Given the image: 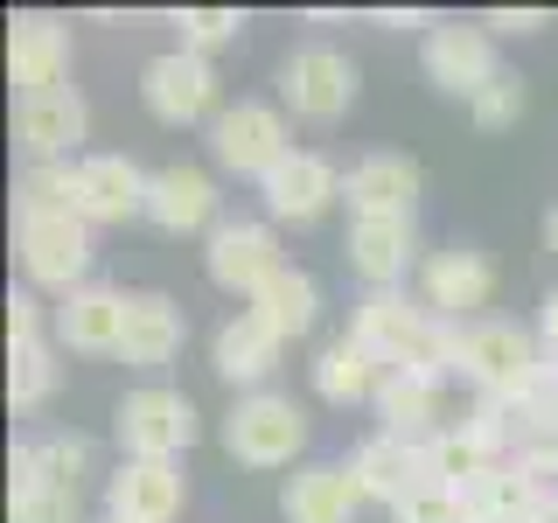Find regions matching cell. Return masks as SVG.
I'll return each instance as SVG.
<instances>
[{"label":"cell","instance_id":"7c38bea8","mask_svg":"<svg viewBox=\"0 0 558 523\" xmlns=\"http://www.w3.org/2000/svg\"><path fill=\"white\" fill-rule=\"evenodd\" d=\"M14 133H22V147L35 161H63V154H77V139L92 133V112H84V98L70 92V84H49V92H22Z\"/></svg>","mask_w":558,"mask_h":523},{"label":"cell","instance_id":"ac0fdd59","mask_svg":"<svg viewBox=\"0 0 558 523\" xmlns=\"http://www.w3.org/2000/svg\"><path fill=\"white\" fill-rule=\"evenodd\" d=\"M126 301L119 287H77L63 293L57 307V342L77 349V356H119V336H126Z\"/></svg>","mask_w":558,"mask_h":523},{"label":"cell","instance_id":"d6a6232c","mask_svg":"<svg viewBox=\"0 0 558 523\" xmlns=\"http://www.w3.org/2000/svg\"><path fill=\"white\" fill-rule=\"evenodd\" d=\"M391 523H468V502H461V488H447V482H418L391 510Z\"/></svg>","mask_w":558,"mask_h":523},{"label":"cell","instance_id":"83f0119b","mask_svg":"<svg viewBox=\"0 0 558 523\" xmlns=\"http://www.w3.org/2000/svg\"><path fill=\"white\" fill-rule=\"evenodd\" d=\"M426 467H433V482H447V488H468V482H482L488 467H502V453L482 440L468 418H447L440 433L426 440Z\"/></svg>","mask_w":558,"mask_h":523},{"label":"cell","instance_id":"ffe728a7","mask_svg":"<svg viewBox=\"0 0 558 523\" xmlns=\"http://www.w3.org/2000/svg\"><path fill=\"white\" fill-rule=\"evenodd\" d=\"M147 182L126 154H84L77 161V188H84V223H133L147 217Z\"/></svg>","mask_w":558,"mask_h":523},{"label":"cell","instance_id":"9a60e30c","mask_svg":"<svg viewBox=\"0 0 558 523\" xmlns=\"http://www.w3.org/2000/svg\"><path fill=\"white\" fill-rule=\"evenodd\" d=\"M418 182H426V174H418L412 154H363V161L342 174L349 217H412Z\"/></svg>","mask_w":558,"mask_h":523},{"label":"cell","instance_id":"52a82bcc","mask_svg":"<svg viewBox=\"0 0 558 523\" xmlns=\"http://www.w3.org/2000/svg\"><path fill=\"white\" fill-rule=\"evenodd\" d=\"M203 266H209V279H217L223 293L258 301V287L287 272V258H279V238L266 231V223H244V217H238V223H217V231H209Z\"/></svg>","mask_w":558,"mask_h":523},{"label":"cell","instance_id":"e0dca14e","mask_svg":"<svg viewBox=\"0 0 558 523\" xmlns=\"http://www.w3.org/2000/svg\"><path fill=\"white\" fill-rule=\"evenodd\" d=\"M418 258V231L412 217H349V266L363 272V287H405Z\"/></svg>","mask_w":558,"mask_h":523},{"label":"cell","instance_id":"60d3db41","mask_svg":"<svg viewBox=\"0 0 558 523\" xmlns=\"http://www.w3.org/2000/svg\"><path fill=\"white\" fill-rule=\"evenodd\" d=\"M98 523H119V516H98Z\"/></svg>","mask_w":558,"mask_h":523},{"label":"cell","instance_id":"4dcf8cb0","mask_svg":"<svg viewBox=\"0 0 558 523\" xmlns=\"http://www.w3.org/2000/svg\"><path fill=\"white\" fill-rule=\"evenodd\" d=\"M174 28H182V42H174V49H189V57H209V49L238 42L244 14H238V8H182V14H174Z\"/></svg>","mask_w":558,"mask_h":523},{"label":"cell","instance_id":"f1b7e54d","mask_svg":"<svg viewBox=\"0 0 558 523\" xmlns=\"http://www.w3.org/2000/svg\"><path fill=\"white\" fill-rule=\"evenodd\" d=\"M252 314L272 328L279 342H293V336H307V328H314V314H322V287H314V279H307L301 266H287L279 279H266V287H258Z\"/></svg>","mask_w":558,"mask_h":523},{"label":"cell","instance_id":"9c48e42d","mask_svg":"<svg viewBox=\"0 0 558 523\" xmlns=\"http://www.w3.org/2000/svg\"><path fill=\"white\" fill-rule=\"evenodd\" d=\"M418 63H426V77L440 84L453 98H475L482 84H496V42H488V28H461V22H440L418 42Z\"/></svg>","mask_w":558,"mask_h":523},{"label":"cell","instance_id":"2e32d148","mask_svg":"<svg viewBox=\"0 0 558 523\" xmlns=\"http://www.w3.org/2000/svg\"><path fill=\"white\" fill-rule=\"evenodd\" d=\"M377 418L384 433H398V440H418L426 447L433 433L447 426V377H426V370H391L377 384Z\"/></svg>","mask_w":558,"mask_h":523},{"label":"cell","instance_id":"30bf717a","mask_svg":"<svg viewBox=\"0 0 558 523\" xmlns=\"http://www.w3.org/2000/svg\"><path fill=\"white\" fill-rule=\"evenodd\" d=\"M105 516L119 523H174L182 516V467L174 461H119L105 475Z\"/></svg>","mask_w":558,"mask_h":523},{"label":"cell","instance_id":"3957f363","mask_svg":"<svg viewBox=\"0 0 558 523\" xmlns=\"http://www.w3.org/2000/svg\"><path fill=\"white\" fill-rule=\"evenodd\" d=\"M112 433L126 447V461H182V447L196 440V405H189V391L147 384V391L119 398Z\"/></svg>","mask_w":558,"mask_h":523},{"label":"cell","instance_id":"ba28073f","mask_svg":"<svg viewBox=\"0 0 558 523\" xmlns=\"http://www.w3.org/2000/svg\"><path fill=\"white\" fill-rule=\"evenodd\" d=\"M22 231V266L35 287H57V293H77L92 287V223L84 217H57V223H14Z\"/></svg>","mask_w":558,"mask_h":523},{"label":"cell","instance_id":"b9f144b4","mask_svg":"<svg viewBox=\"0 0 558 523\" xmlns=\"http://www.w3.org/2000/svg\"><path fill=\"white\" fill-rule=\"evenodd\" d=\"M551 426H558V418H551Z\"/></svg>","mask_w":558,"mask_h":523},{"label":"cell","instance_id":"6da1fadb","mask_svg":"<svg viewBox=\"0 0 558 523\" xmlns=\"http://www.w3.org/2000/svg\"><path fill=\"white\" fill-rule=\"evenodd\" d=\"M301 447H307V412L287 391H244L223 412V453L244 467H293Z\"/></svg>","mask_w":558,"mask_h":523},{"label":"cell","instance_id":"8fae6325","mask_svg":"<svg viewBox=\"0 0 558 523\" xmlns=\"http://www.w3.org/2000/svg\"><path fill=\"white\" fill-rule=\"evenodd\" d=\"M488 293H496V266H488L475 244H447L418 272V301L433 314H447V321H468L475 307H488Z\"/></svg>","mask_w":558,"mask_h":523},{"label":"cell","instance_id":"7a4b0ae2","mask_svg":"<svg viewBox=\"0 0 558 523\" xmlns=\"http://www.w3.org/2000/svg\"><path fill=\"white\" fill-rule=\"evenodd\" d=\"M545 363V342L517 321H468L461 328V363L453 377L475 384V398H523V384Z\"/></svg>","mask_w":558,"mask_h":523},{"label":"cell","instance_id":"74e56055","mask_svg":"<svg viewBox=\"0 0 558 523\" xmlns=\"http://www.w3.org/2000/svg\"><path fill=\"white\" fill-rule=\"evenodd\" d=\"M537 342H545V356L558 363V287L537 301Z\"/></svg>","mask_w":558,"mask_h":523},{"label":"cell","instance_id":"d4e9b609","mask_svg":"<svg viewBox=\"0 0 558 523\" xmlns=\"http://www.w3.org/2000/svg\"><path fill=\"white\" fill-rule=\"evenodd\" d=\"M92 475V440L84 433H43L14 447V488H77Z\"/></svg>","mask_w":558,"mask_h":523},{"label":"cell","instance_id":"f35d334b","mask_svg":"<svg viewBox=\"0 0 558 523\" xmlns=\"http://www.w3.org/2000/svg\"><path fill=\"white\" fill-rule=\"evenodd\" d=\"M523 523H558V488H551V496H545V502H537V510H531V516H523Z\"/></svg>","mask_w":558,"mask_h":523},{"label":"cell","instance_id":"d590c367","mask_svg":"<svg viewBox=\"0 0 558 523\" xmlns=\"http://www.w3.org/2000/svg\"><path fill=\"white\" fill-rule=\"evenodd\" d=\"M482 28H502V35H537L551 28V8H488Z\"/></svg>","mask_w":558,"mask_h":523},{"label":"cell","instance_id":"8992f818","mask_svg":"<svg viewBox=\"0 0 558 523\" xmlns=\"http://www.w3.org/2000/svg\"><path fill=\"white\" fill-rule=\"evenodd\" d=\"M140 98L161 126H196L217 105V70L209 57H189V49H161L147 70H140Z\"/></svg>","mask_w":558,"mask_h":523},{"label":"cell","instance_id":"277c9868","mask_svg":"<svg viewBox=\"0 0 558 523\" xmlns=\"http://www.w3.org/2000/svg\"><path fill=\"white\" fill-rule=\"evenodd\" d=\"M209 154H217V168L266 182V174L293 154V139H287V119H279L272 105L238 98V105H223V112L209 119Z\"/></svg>","mask_w":558,"mask_h":523},{"label":"cell","instance_id":"44dd1931","mask_svg":"<svg viewBox=\"0 0 558 523\" xmlns=\"http://www.w3.org/2000/svg\"><path fill=\"white\" fill-rule=\"evenodd\" d=\"M147 223H161L168 238H182V231H217V182H209L203 168H189V161H168V168H154V182H147Z\"/></svg>","mask_w":558,"mask_h":523},{"label":"cell","instance_id":"4fadbf2b","mask_svg":"<svg viewBox=\"0 0 558 523\" xmlns=\"http://www.w3.org/2000/svg\"><path fill=\"white\" fill-rule=\"evenodd\" d=\"M349 475H356L363 502H384V510H398V502H405L418 482H433V467H426V447H418V440L371 433V440L349 453Z\"/></svg>","mask_w":558,"mask_h":523},{"label":"cell","instance_id":"4316f807","mask_svg":"<svg viewBox=\"0 0 558 523\" xmlns=\"http://www.w3.org/2000/svg\"><path fill=\"white\" fill-rule=\"evenodd\" d=\"M307 377H314V391L328 398V405H371L377 398V384H384V370L371 356H363L356 342H328V349H314V363H307Z\"/></svg>","mask_w":558,"mask_h":523},{"label":"cell","instance_id":"603a6c76","mask_svg":"<svg viewBox=\"0 0 558 523\" xmlns=\"http://www.w3.org/2000/svg\"><path fill=\"white\" fill-rule=\"evenodd\" d=\"M279 342L266 321H258L252 307L244 314H231V321L217 328V342H209V370H217L223 384H244V391H258V384L272 377V363H279Z\"/></svg>","mask_w":558,"mask_h":523},{"label":"cell","instance_id":"836d02e7","mask_svg":"<svg viewBox=\"0 0 558 523\" xmlns=\"http://www.w3.org/2000/svg\"><path fill=\"white\" fill-rule=\"evenodd\" d=\"M517 112H523V84H517V77H496V84H482V92L468 98V119H475L482 133L517 126Z\"/></svg>","mask_w":558,"mask_h":523},{"label":"cell","instance_id":"e575fe53","mask_svg":"<svg viewBox=\"0 0 558 523\" xmlns=\"http://www.w3.org/2000/svg\"><path fill=\"white\" fill-rule=\"evenodd\" d=\"M35 342H49L43 301L35 293H8V349H35Z\"/></svg>","mask_w":558,"mask_h":523},{"label":"cell","instance_id":"d6986e66","mask_svg":"<svg viewBox=\"0 0 558 523\" xmlns=\"http://www.w3.org/2000/svg\"><path fill=\"white\" fill-rule=\"evenodd\" d=\"M363 510V488L349 467H328V461H307L293 467L287 488H279V516L287 523H356Z\"/></svg>","mask_w":558,"mask_h":523},{"label":"cell","instance_id":"8d00e7d4","mask_svg":"<svg viewBox=\"0 0 558 523\" xmlns=\"http://www.w3.org/2000/svg\"><path fill=\"white\" fill-rule=\"evenodd\" d=\"M371 22H377V28H426V35H433V28H440V22H433V14H426V8H377V14H371Z\"/></svg>","mask_w":558,"mask_h":523},{"label":"cell","instance_id":"1f68e13d","mask_svg":"<svg viewBox=\"0 0 558 523\" xmlns=\"http://www.w3.org/2000/svg\"><path fill=\"white\" fill-rule=\"evenodd\" d=\"M8 523H84L77 488H14V496H8Z\"/></svg>","mask_w":558,"mask_h":523},{"label":"cell","instance_id":"5bb4252c","mask_svg":"<svg viewBox=\"0 0 558 523\" xmlns=\"http://www.w3.org/2000/svg\"><path fill=\"white\" fill-rule=\"evenodd\" d=\"M258 196H266V209L279 223H314L328 203L342 196V174L322 161V154H307V147H293L287 161H279L266 182H258Z\"/></svg>","mask_w":558,"mask_h":523},{"label":"cell","instance_id":"7402d4cb","mask_svg":"<svg viewBox=\"0 0 558 523\" xmlns=\"http://www.w3.org/2000/svg\"><path fill=\"white\" fill-rule=\"evenodd\" d=\"M8 70L22 92H49V84H63L70 70V28L57 22V14H14L8 22Z\"/></svg>","mask_w":558,"mask_h":523},{"label":"cell","instance_id":"5b68a950","mask_svg":"<svg viewBox=\"0 0 558 523\" xmlns=\"http://www.w3.org/2000/svg\"><path fill=\"white\" fill-rule=\"evenodd\" d=\"M279 98L293 105V119L328 126V119H342L349 98H356V63H349L342 49H328V42H307V49H293V57L279 63Z\"/></svg>","mask_w":558,"mask_h":523},{"label":"cell","instance_id":"f546056e","mask_svg":"<svg viewBox=\"0 0 558 523\" xmlns=\"http://www.w3.org/2000/svg\"><path fill=\"white\" fill-rule=\"evenodd\" d=\"M57 342H35V349H8V405L14 412H43L57 398Z\"/></svg>","mask_w":558,"mask_h":523},{"label":"cell","instance_id":"484cf974","mask_svg":"<svg viewBox=\"0 0 558 523\" xmlns=\"http://www.w3.org/2000/svg\"><path fill=\"white\" fill-rule=\"evenodd\" d=\"M57 217H84L77 161H28L14 182V223H57Z\"/></svg>","mask_w":558,"mask_h":523},{"label":"cell","instance_id":"cb8c5ba5","mask_svg":"<svg viewBox=\"0 0 558 523\" xmlns=\"http://www.w3.org/2000/svg\"><path fill=\"white\" fill-rule=\"evenodd\" d=\"M182 307L168 301V293H133L126 301V336H119V356L133 363V370H161V363L182 356Z\"/></svg>","mask_w":558,"mask_h":523},{"label":"cell","instance_id":"ab89813d","mask_svg":"<svg viewBox=\"0 0 558 523\" xmlns=\"http://www.w3.org/2000/svg\"><path fill=\"white\" fill-rule=\"evenodd\" d=\"M545 244H551V258H558V209L545 217Z\"/></svg>","mask_w":558,"mask_h":523}]
</instances>
